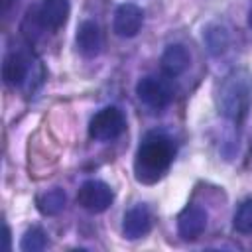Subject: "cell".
I'll list each match as a JSON object with an SVG mask.
<instances>
[{"instance_id": "cell-1", "label": "cell", "mask_w": 252, "mask_h": 252, "mask_svg": "<svg viewBox=\"0 0 252 252\" xmlns=\"http://www.w3.org/2000/svg\"><path fill=\"white\" fill-rule=\"evenodd\" d=\"M219 112L234 122L242 124L252 106V73L248 69H232L219 85L217 91Z\"/></svg>"}, {"instance_id": "cell-2", "label": "cell", "mask_w": 252, "mask_h": 252, "mask_svg": "<svg viewBox=\"0 0 252 252\" xmlns=\"http://www.w3.org/2000/svg\"><path fill=\"white\" fill-rule=\"evenodd\" d=\"M171 161H173L171 140L161 134H150L142 140L136 152V161H134L136 179L142 183H156L169 169Z\"/></svg>"}, {"instance_id": "cell-3", "label": "cell", "mask_w": 252, "mask_h": 252, "mask_svg": "<svg viewBox=\"0 0 252 252\" xmlns=\"http://www.w3.org/2000/svg\"><path fill=\"white\" fill-rule=\"evenodd\" d=\"M124 128L126 118L122 110H118L116 106H106L93 116L89 124V136L96 142H112L124 132Z\"/></svg>"}, {"instance_id": "cell-4", "label": "cell", "mask_w": 252, "mask_h": 252, "mask_svg": "<svg viewBox=\"0 0 252 252\" xmlns=\"http://www.w3.org/2000/svg\"><path fill=\"white\" fill-rule=\"evenodd\" d=\"M136 94H138V98L146 106H150L154 110H163L173 100V89H171V85L167 81L158 79V77H152V75H148V77H144V79L138 81Z\"/></svg>"}, {"instance_id": "cell-5", "label": "cell", "mask_w": 252, "mask_h": 252, "mask_svg": "<svg viewBox=\"0 0 252 252\" xmlns=\"http://www.w3.org/2000/svg\"><path fill=\"white\" fill-rule=\"evenodd\" d=\"M112 199H114L112 189L104 181H98V179L85 181L79 187V191H77V203L85 211H91V213H102V211H106L112 205Z\"/></svg>"}, {"instance_id": "cell-6", "label": "cell", "mask_w": 252, "mask_h": 252, "mask_svg": "<svg viewBox=\"0 0 252 252\" xmlns=\"http://www.w3.org/2000/svg\"><path fill=\"white\" fill-rule=\"evenodd\" d=\"M144 24V12L140 6L126 2L120 4L114 12V20H112V28L116 32V35L120 37H134L140 28Z\"/></svg>"}, {"instance_id": "cell-7", "label": "cell", "mask_w": 252, "mask_h": 252, "mask_svg": "<svg viewBox=\"0 0 252 252\" xmlns=\"http://www.w3.org/2000/svg\"><path fill=\"white\" fill-rule=\"evenodd\" d=\"M207 228V213L197 205L185 207L177 217V232L185 240H195Z\"/></svg>"}, {"instance_id": "cell-8", "label": "cell", "mask_w": 252, "mask_h": 252, "mask_svg": "<svg viewBox=\"0 0 252 252\" xmlns=\"http://www.w3.org/2000/svg\"><path fill=\"white\" fill-rule=\"evenodd\" d=\"M69 18V2L67 0H41L37 8V22L41 28L59 30L65 26Z\"/></svg>"}, {"instance_id": "cell-9", "label": "cell", "mask_w": 252, "mask_h": 252, "mask_svg": "<svg viewBox=\"0 0 252 252\" xmlns=\"http://www.w3.org/2000/svg\"><path fill=\"white\" fill-rule=\"evenodd\" d=\"M150 228H152V215L146 205H136L124 215L122 232L126 238H130V240L142 238L144 234L150 232Z\"/></svg>"}, {"instance_id": "cell-10", "label": "cell", "mask_w": 252, "mask_h": 252, "mask_svg": "<svg viewBox=\"0 0 252 252\" xmlns=\"http://www.w3.org/2000/svg\"><path fill=\"white\" fill-rule=\"evenodd\" d=\"M159 63H161V71L167 77H179L187 71V67L191 63V55L183 45L173 43V45L165 47V51L161 53Z\"/></svg>"}, {"instance_id": "cell-11", "label": "cell", "mask_w": 252, "mask_h": 252, "mask_svg": "<svg viewBox=\"0 0 252 252\" xmlns=\"http://www.w3.org/2000/svg\"><path fill=\"white\" fill-rule=\"evenodd\" d=\"M77 47L85 57H96L100 53L102 33H100V28L94 22L87 20L79 26V30H77Z\"/></svg>"}, {"instance_id": "cell-12", "label": "cell", "mask_w": 252, "mask_h": 252, "mask_svg": "<svg viewBox=\"0 0 252 252\" xmlns=\"http://www.w3.org/2000/svg\"><path fill=\"white\" fill-rule=\"evenodd\" d=\"M30 73V61L22 53H8L2 63V79L8 85H22Z\"/></svg>"}, {"instance_id": "cell-13", "label": "cell", "mask_w": 252, "mask_h": 252, "mask_svg": "<svg viewBox=\"0 0 252 252\" xmlns=\"http://www.w3.org/2000/svg\"><path fill=\"white\" fill-rule=\"evenodd\" d=\"M65 203H67V195L63 189L55 187V189H49L45 193H41L37 199H35V205L39 209V213L47 215V217H53V215H59L63 209H65Z\"/></svg>"}, {"instance_id": "cell-14", "label": "cell", "mask_w": 252, "mask_h": 252, "mask_svg": "<svg viewBox=\"0 0 252 252\" xmlns=\"http://www.w3.org/2000/svg\"><path fill=\"white\" fill-rule=\"evenodd\" d=\"M205 43L213 55H220L228 45V33L222 26H209L205 32Z\"/></svg>"}, {"instance_id": "cell-15", "label": "cell", "mask_w": 252, "mask_h": 252, "mask_svg": "<svg viewBox=\"0 0 252 252\" xmlns=\"http://www.w3.org/2000/svg\"><path fill=\"white\" fill-rule=\"evenodd\" d=\"M234 230L240 234H252V199H246L238 205L234 213Z\"/></svg>"}, {"instance_id": "cell-16", "label": "cell", "mask_w": 252, "mask_h": 252, "mask_svg": "<svg viewBox=\"0 0 252 252\" xmlns=\"http://www.w3.org/2000/svg\"><path fill=\"white\" fill-rule=\"evenodd\" d=\"M45 246H47V236L39 226L26 230V234L22 236V242H20V248L24 252H39Z\"/></svg>"}, {"instance_id": "cell-17", "label": "cell", "mask_w": 252, "mask_h": 252, "mask_svg": "<svg viewBox=\"0 0 252 252\" xmlns=\"http://www.w3.org/2000/svg\"><path fill=\"white\" fill-rule=\"evenodd\" d=\"M16 2H18V0H0V12H2V14H6V12H8Z\"/></svg>"}, {"instance_id": "cell-18", "label": "cell", "mask_w": 252, "mask_h": 252, "mask_svg": "<svg viewBox=\"0 0 252 252\" xmlns=\"http://www.w3.org/2000/svg\"><path fill=\"white\" fill-rule=\"evenodd\" d=\"M6 248H10V228L6 226Z\"/></svg>"}, {"instance_id": "cell-19", "label": "cell", "mask_w": 252, "mask_h": 252, "mask_svg": "<svg viewBox=\"0 0 252 252\" xmlns=\"http://www.w3.org/2000/svg\"><path fill=\"white\" fill-rule=\"evenodd\" d=\"M248 26L252 28V8H250V12H248Z\"/></svg>"}]
</instances>
